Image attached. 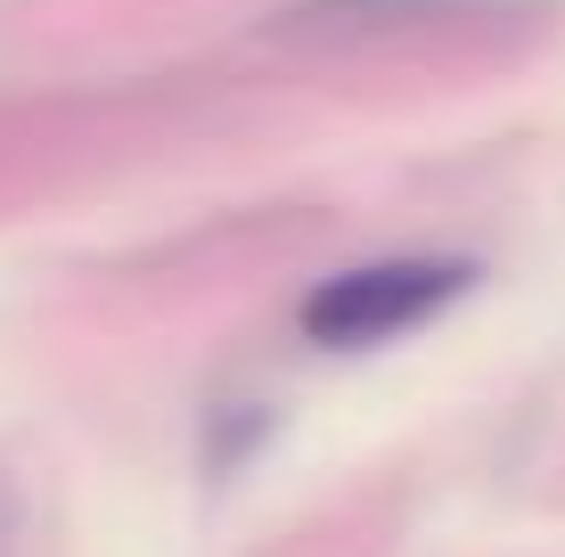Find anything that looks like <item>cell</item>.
Segmentation results:
<instances>
[{
    "label": "cell",
    "instance_id": "obj_1",
    "mask_svg": "<svg viewBox=\"0 0 565 557\" xmlns=\"http://www.w3.org/2000/svg\"><path fill=\"white\" fill-rule=\"evenodd\" d=\"M476 287V263H361V271H337L303 296V336L328 344V353H353V344H385L402 329H418L426 312H443L451 296Z\"/></svg>",
    "mask_w": 565,
    "mask_h": 557
}]
</instances>
